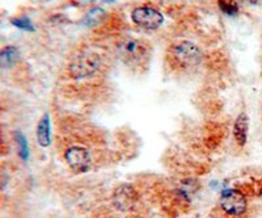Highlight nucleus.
<instances>
[{"label":"nucleus","mask_w":262,"mask_h":218,"mask_svg":"<svg viewBox=\"0 0 262 218\" xmlns=\"http://www.w3.org/2000/svg\"><path fill=\"white\" fill-rule=\"evenodd\" d=\"M101 67V57L91 50H84L76 54L70 62L69 74L74 79L91 78Z\"/></svg>","instance_id":"obj_3"},{"label":"nucleus","mask_w":262,"mask_h":218,"mask_svg":"<svg viewBox=\"0 0 262 218\" xmlns=\"http://www.w3.org/2000/svg\"><path fill=\"white\" fill-rule=\"evenodd\" d=\"M248 132H249V118L247 113H240L233 124V137L240 146H244L248 141Z\"/></svg>","instance_id":"obj_8"},{"label":"nucleus","mask_w":262,"mask_h":218,"mask_svg":"<svg viewBox=\"0 0 262 218\" xmlns=\"http://www.w3.org/2000/svg\"><path fill=\"white\" fill-rule=\"evenodd\" d=\"M131 18L134 24L139 28H143L147 30H155L160 28L164 23L163 13L151 6H142L131 12Z\"/></svg>","instance_id":"obj_4"},{"label":"nucleus","mask_w":262,"mask_h":218,"mask_svg":"<svg viewBox=\"0 0 262 218\" xmlns=\"http://www.w3.org/2000/svg\"><path fill=\"white\" fill-rule=\"evenodd\" d=\"M138 200V194L131 185L123 184L114 192V204L121 210H128L135 206Z\"/></svg>","instance_id":"obj_7"},{"label":"nucleus","mask_w":262,"mask_h":218,"mask_svg":"<svg viewBox=\"0 0 262 218\" xmlns=\"http://www.w3.org/2000/svg\"><path fill=\"white\" fill-rule=\"evenodd\" d=\"M11 24L15 25L18 29L27 30V32H33V30H34V25H33L30 18L27 17V16H20V17L12 18V20H11Z\"/></svg>","instance_id":"obj_13"},{"label":"nucleus","mask_w":262,"mask_h":218,"mask_svg":"<svg viewBox=\"0 0 262 218\" xmlns=\"http://www.w3.org/2000/svg\"><path fill=\"white\" fill-rule=\"evenodd\" d=\"M13 137H15L16 145H17V151H18V156L24 162H27L29 159L30 151H29V144H28L27 137L24 135V133L21 132H15L13 133Z\"/></svg>","instance_id":"obj_12"},{"label":"nucleus","mask_w":262,"mask_h":218,"mask_svg":"<svg viewBox=\"0 0 262 218\" xmlns=\"http://www.w3.org/2000/svg\"><path fill=\"white\" fill-rule=\"evenodd\" d=\"M219 204L224 213H227L228 215H233V217L244 214L248 206L247 197L244 196V193L232 188L222 192Z\"/></svg>","instance_id":"obj_5"},{"label":"nucleus","mask_w":262,"mask_h":218,"mask_svg":"<svg viewBox=\"0 0 262 218\" xmlns=\"http://www.w3.org/2000/svg\"><path fill=\"white\" fill-rule=\"evenodd\" d=\"M240 2H243V3L252 4V6H254V4H259V3H261L262 0H240Z\"/></svg>","instance_id":"obj_15"},{"label":"nucleus","mask_w":262,"mask_h":218,"mask_svg":"<svg viewBox=\"0 0 262 218\" xmlns=\"http://www.w3.org/2000/svg\"><path fill=\"white\" fill-rule=\"evenodd\" d=\"M105 17H106V12H105L104 9L93 8V9H91L90 12L86 13L85 17H84V20H83V23L85 27L93 28V27H97V25L101 24L102 21L105 20Z\"/></svg>","instance_id":"obj_11"},{"label":"nucleus","mask_w":262,"mask_h":218,"mask_svg":"<svg viewBox=\"0 0 262 218\" xmlns=\"http://www.w3.org/2000/svg\"><path fill=\"white\" fill-rule=\"evenodd\" d=\"M169 58L173 65L180 69H193L202 62L203 53L191 41H180L172 45L169 50Z\"/></svg>","instance_id":"obj_2"},{"label":"nucleus","mask_w":262,"mask_h":218,"mask_svg":"<svg viewBox=\"0 0 262 218\" xmlns=\"http://www.w3.org/2000/svg\"><path fill=\"white\" fill-rule=\"evenodd\" d=\"M259 197H261V200H262V188H261V191H259Z\"/></svg>","instance_id":"obj_16"},{"label":"nucleus","mask_w":262,"mask_h":218,"mask_svg":"<svg viewBox=\"0 0 262 218\" xmlns=\"http://www.w3.org/2000/svg\"><path fill=\"white\" fill-rule=\"evenodd\" d=\"M219 8L228 16H235L238 12V7L232 0H219Z\"/></svg>","instance_id":"obj_14"},{"label":"nucleus","mask_w":262,"mask_h":218,"mask_svg":"<svg viewBox=\"0 0 262 218\" xmlns=\"http://www.w3.org/2000/svg\"><path fill=\"white\" fill-rule=\"evenodd\" d=\"M64 159L75 172H85L91 166V154L80 146H72L66 150Z\"/></svg>","instance_id":"obj_6"},{"label":"nucleus","mask_w":262,"mask_h":218,"mask_svg":"<svg viewBox=\"0 0 262 218\" xmlns=\"http://www.w3.org/2000/svg\"><path fill=\"white\" fill-rule=\"evenodd\" d=\"M117 55L125 65L133 67L143 66L149 58V45L142 39L125 37L116 46Z\"/></svg>","instance_id":"obj_1"},{"label":"nucleus","mask_w":262,"mask_h":218,"mask_svg":"<svg viewBox=\"0 0 262 218\" xmlns=\"http://www.w3.org/2000/svg\"><path fill=\"white\" fill-rule=\"evenodd\" d=\"M20 51L16 46H6L0 50V67L12 69L20 61Z\"/></svg>","instance_id":"obj_10"},{"label":"nucleus","mask_w":262,"mask_h":218,"mask_svg":"<svg viewBox=\"0 0 262 218\" xmlns=\"http://www.w3.org/2000/svg\"><path fill=\"white\" fill-rule=\"evenodd\" d=\"M37 141L41 147H48L51 144V126H50V116L45 113L39 118L37 124Z\"/></svg>","instance_id":"obj_9"}]
</instances>
